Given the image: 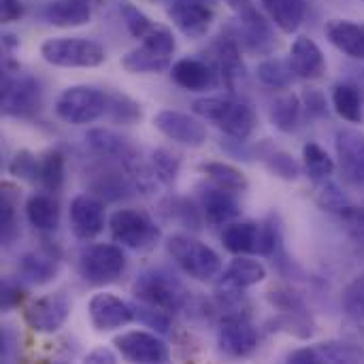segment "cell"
Listing matches in <instances>:
<instances>
[{"label": "cell", "instance_id": "1", "mask_svg": "<svg viewBox=\"0 0 364 364\" xmlns=\"http://www.w3.org/2000/svg\"><path fill=\"white\" fill-rule=\"evenodd\" d=\"M192 111L200 115L203 119L213 122L226 136L245 143L254 128H256V113L247 102L222 98V96H209L198 98L192 105Z\"/></svg>", "mask_w": 364, "mask_h": 364}, {"label": "cell", "instance_id": "2", "mask_svg": "<svg viewBox=\"0 0 364 364\" xmlns=\"http://www.w3.org/2000/svg\"><path fill=\"white\" fill-rule=\"evenodd\" d=\"M132 294L136 301L162 309L166 314H177L190 303V292L186 290V286L171 273L160 269L141 273L132 286Z\"/></svg>", "mask_w": 364, "mask_h": 364}, {"label": "cell", "instance_id": "3", "mask_svg": "<svg viewBox=\"0 0 364 364\" xmlns=\"http://www.w3.org/2000/svg\"><path fill=\"white\" fill-rule=\"evenodd\" d=\"M41 55L47 64L60 68H96L107 60L105 47L83 36L47 38L41 45Z\"/></svg>", "mask_w": 364, "mask_h": 364}, {"label": "cell", "instance_id": "4", "mask_svg": "<svg viewBox=\"0 0 364 364\" xmlns=\"http://www.w3.org/2000/svg\"><path fill=\"white\" fill-rule=\"evenodd\" d=\"M166 250L171 258L177 262V267L198 279V282H211L222 273V260L220 256L203 241L190 237V235H173L166 241Z\"/></svg>", "mask_w": 364, "mask_h": 364}, {"label": "cell", "instance_id": "5", "mask_svg": "<svg viewBox=\"0 0 364 364\" xmlns=\"http://www.w3.org/2000/svg\"><path fill=\"white\" fill-rule=\"evenodd\" d=\"M107 105H109L107 92L94 85H70L58 96L53 111L66 124L85 126L105 117Z\"/></svg>", "mask_w": 364, "mask_h": 364}, {"label": "cell", "instance_id": "6", "mask_svg": "<svg viewBox=\"0 0 364 364\" xmlns=\"http://www.w3.org/2000/svg\"><path fill=\"white\" fill-rule=\"evenodd\" d=\"M115 243L134 252H149L160 241V228L141 209H117L109 220Z\"/></svg>", "mask_w": 364, "mask_h": 364}, {"label": "cell", "instance_id": "7", "mask_svg": "<svg viewBox=\"0 0 364 364\" xmlns=\"http://www.w3.org/2000/svg\"><path fill=\"white\" fill-rule=\"evenodd\" d=\"M126 271V256L119 245L98 243L87 247L79 258V273L92 286H107Z\"/></svg>", "mask_w": 364, "mask_h": 364}, {"label": "cell", "instance_id": "8", "mask_svg": "<svg viewBox=\"0 0 364 364\" xmlns=\"http://www.w3.org/2000/svg\"><path fill=\"white\" fill-rule=\"evenodd\" d=\"M43 107V90L34 77H15L4 70L2 79V113L11 117L30 119Z\"/></svg>", "mask_w": 364, "mask_h": 364}, {"label": "cell", "instance_id": "9", "mask_svg": "<svg viewBox=\"0 0 364 364\" xmlns=\"http://www.w3.org/2000/svg\"><path fill=\"white\" fill-rule=\"evenodd\" d=\"M269 303L279 311V318L275 320V326H282L294 337L307 339L314 335V320L311 314L299 292H294L288 286H273L267 292Z\"/></svg>", "mask_w": 364, "mask_h": 364}, {"label": "cell", "instance_id": "10", "mask_svg": "<svg viewBox=\"0 0 364 364\" xmlns=\"http://www.w3.org/2000/svg\"><path fill=\"white\" fill-rule=\"evenodd\" d=\"M115 350L128 363L141 364H164L171 358L168 346L156 335L145 331H128L113 339Z\"/></svg>", "mask_w": 364, "mask_h": 364}, {"label": "cell", "instance_id": "11", "mask_svg": "<svg viewBox=\"0 0 364 364\" xmlns=\"http://www.w3.org/2000/svg\"><path fill=\"white\" fill-rule=\"evenodd\" d=\"M70 301L64 294H47L36 301H30L23 307V322L34 333H58L68 316H70Z\"/></svg>", "mask_w": 364, "mask_h": 364}, {"label": "cell", "instance_id": "12", "mask_svg": "<svg viewBox=\"0 0 364 364\" xmlns=\"http://www.w3.org/2000/svg\"><path fill=\"white\" fill-rule=\"evenodd\" d=\"M154 126L171 141L183 145V147H203L207 141V128L200 119H196L190 113L175 111V109H162L154 115Z\"/></svg>", "mask_w": 364, "mask_h": 364}, {"label": "cell", "instance_id": "13", "mask_svg": "<svg viewBox=\"0 0 364 364\" xmlns=\"http://www.w3.org/2000/svg\"><path fill=\"white\" fill-rule=\"evenodd\" d=\"M220 350L230 358H245L258 348V331L243 314H228L218 331Z\"/></svg>", "mask_w": 364, "mask_h": 364}, {"label": "cell", "instance_id": "14", "mask_svg": "<svg viewBox=\"0 0 364 364\" xmlns=\"http://www.w3.org/2000/svg\"><path fill=\"white\" fill-rule=\"evenodd\" d=\"M90 322L98 333H109L128 326L134 320V309L119 296L111 292H100L94 294L90 305H87Z\"/></svg>", "mask_w": 364, "mask_h": 364}, {"label": "cell", "instance_id": "15", "mask_svg": "<svg viewBox=\"0 0 364 364\" xmlns=\"http://www.w3.org/2000/svg\"><path fill=\"white\" fill-rule=\"evenodd\" d=\"M70 228L77 239L92 241L105 230V205L96 194H77L70 200Z\"/></svg>", "mask_w": 364, "mask_h": 364}, {"label": "cell", "instance_id": "16", "mask_svg": "<svg viewBox=\"0 0 364 364\" xmlns=\"http://www.w3.org/2000/svg\"><path fill=\"white\" fill-rule=\"evenodd\" d=\"M232 38L239 43V47H245L252 53H271V49L275 45L271 26L264 21V17L254 6L241 9Z\"/></svg>", "mask_w": 364, "mask_h": 364}, {"label": "cell", "instance_id": "17", "mask_svg": "<svg viewBox=\"0 0 364 364\" xmlns=\"http://www.w3.org/2000/svg\"><path fill=\"white\" fill-rule=\"evenodd\" d=\"M264 277H267V269L262 262H258L250 256H237L226 267V271L220 275L218 292L222 296L239 294L252 286H258L260 282H264Z\"/></svg>", "mask_w": 364, "mask_h": 364}, {"label": "cell", "instance_id": "18", "mask_svg": "<svg viewBox=\"0 0 364 364\" xmlns=\"http://www.w3.org/2000/svg\"><path fill=\"white\" fill-rule=\"evenodd\" d=\"M173 81L188 92H207L218 83V68L198 58H181L171 66Z\"/></svg>", "mask_w": 364, "mask_h": 364}, {"label": "cell", "instance_id": "19", "mask_svg": "<svg viewBox=\"0 0 364 364\" xmlns=\"http://www.w3.org/2000/svg\"><path fill=\"white\" fill-rule=\"evenodd\" d=\"M288 62L292 66V73L299 79L314 81V79H320L326 73V58H324L320 45L309 36H299L292 43Z\"/></svg>", "mask_w": 364, "mask_h": 364}, {"label": "cell", "instance_id": "20", "mask_svg": "<svg viewBox=\"0 0 364 364\" xmlns=\"http://www.w3.org/2000/svg\"><path fill=\"white\" fill-rule=\"evenodd\" d=\"M171 21L190 38H200L213 23V9L207 2H175L168 6Z\"/></svg>", "mask_w": 364, "mask_h": 364}, {"label": "cell", "instance_id": "21", "mask_svg": "<svg viewBox=\"0 0 364 364\" xmlns=\"http://www.w3.org/2000/svg\"><path fill=\"white\" fill-rule=\"evenodd\" d=\"M337 156L341 171L352 181H364V132L343 128L337 132Z\"/></svg>", "mask_w": 364, "mask_h": 364}, {"label": "cell", "instance_id": "22", "mask_svg": "<svg viewBox=\"0 0 364 364\" xmlns=\"http://www.w3.org/2000/svg\"><path fill=\"white\" fill-rule=\"evenodd\" d=\"M215 51V68L220 79L226 83L228 90H237L245 81V64L241 60V47L232 36H220L213 45Z\"/></svg>", "mask_w": 364, "mask_h": 364}, {"label": "cell", "instance_id": "23", "mask_svg": "<svg viewBox=\"0 0 364 364\" xmlns=\"http://www.w3.org/2000/svg\"><path fill=\"white\" fill-rule=\"evenodd\" d=\"M102 2L105 0H51L45 9V17L58 28H77L87 23Z\"/></svg>", "mask_w": 364, "mask_h": 364}, {"label": "cell", "instance_id": "24", "mask_svg": "<svg viewBox=\"0 0 364 364\" xmlns=\"http://www.w3.org/2000/svg\"><path fill=\"white\" fill-rule=\"evenodd\" d=\"M200 209L211 226H226L241 215V207L232 192L224 188H205L200 194Z\"/></svg>", "mask_w": 364, "mask_h": 364}, {"label": "cell", "instance_id": "25", "mask_svg": "<svg viewBox=\"0 0 364 364\" xmlns=\"http://www.w3.org/2000/svg\"><path fill=\"white\" fill-rule=\"evenodd\" d=\"M262 226L256 222H230L222 232V245L235 256L260 254Z\"/></svg>", "mask_w": 364, "mask_h": 364}, {"label": "cell", "instance_id": "26", "mask_svg": "<svg viewBox=\"0 0 364 364\" xmlns=\"http://www.w3.org/2000/svg\"><path fill=\"white\" fill-rule=\"evenodd\" d=\"M326 38L346 55L364 60V26L350 19H331L324 28Z\"/></svg>", "mask_w": 364, "mask_h": 364}, {"label": "cell", "instance_id": "27", "mask_svg": "<svg viewBox=\"0 0 364 364\" xmlns=\"http://www.w3.org/2000/svg\"><path fill=\"white\" fill-rule=\"evenodd\" d=\"M85 141H87V145L96 154H100L102 158H117V160L124 162V166H128V164L139 160L134 149H132V145H130V141L126 136L109 130V128H94V130H90L85 134Z\"/></svg>", "mask_w": 364, "mask_h": 364}, {"label": "cell", "instance_id": "28", "mask_svg": "<svg viewBox=\"0 0 364 364\" xmlns=\"http://www.w3.org/2000/svg\"><path fill=\"white\" fill-rule=\"evenodd\" d=\"M17 273L28 284L45 286L53 282L58 275V258L53 254H41V252L23 254L17 264Z\"/></svg>", "mask_w": 364, "mask_h": 364}, {"label": "cell", "instance_id": "29", "mask_svg": "<svg viewBox=\"0 0 364 364\" xmlns=\"http://www.w3.org/2000/svg\"><path fill=\"white\" fill-rule=\"evenodd\" d=\"M26 218L36 230L53 232L60 224V205L53 194H32L26 203Z\"/></svg>", "mask_w": 364, "mask_h": 364}, {"label": "cell", "instance_id": "30", "mask_svg": "<svg viewBox=\"0 0 364 364\" xmlns=\"http://www.w3.org/2000/svg\"><path fill=\"white\" fill-rule=\"evenodd\" d=\"M260 2L269 13L271 21L286 34L296 32L307 13L305 0H260Z\"/></svg>", "mask_w": 364, "mask_h": 364}, {"label": "cell", "instance_id": "31", "mask_svg": "<svg viewBox=\"0 0 364 364\" xmlns=\"http://www.w3.org/2000/svg\"><path fill=\"white\" fill-rule=\"evenodd\" d=\"M122 66L128 73L134 75H147V73H162L166 68H171V55L160 53L147 45H141L132 51H128L126 55H122Z\"/></svg>", "mask_w": 364, "mask_h": 364}, {"label": "cell", "instance_id": "32", "mask_svg": "<svg viewBox=\"0 0 364 364\" xmlns=\"http://www.w3.org/2000/svg\"><path fill=\"white\" fill-rule=\"evenodd\" d=\"M64 175H66V160L64 154L58 149H47L45 154L38 156V177L36 183L49 192L58 194L64 186Z\"/></svg>", "mask_w": 364, "mask_h": 364}, {"label": "cell", "instance_id": "33", "mask_svg": "<svg viewBox=\"0 0 364 364\" xmlns=\"http://www.w3.org/2000/svg\"><path fill=\"white\" fill-rule=\"evenodd\" d=\"M200 171L218 186V188H224L232 194H239V192H245L247 190V177L241 168H237L235 164H228V162H218V160H211V162H203L200 164Z\"/></svg>", "mask_w": 364, "mask_h": 364}, {"label": "cell", "instance_id": "34", "mask_svg": "<svg viewBox=\"0 0 364 364\" xmlns=\"http://www.w3.org/2000/svg\"><path fill=\"white\" fill-rule=\"evenodd\" d=\"M333 107L343 119H348L352 124L360 122L363 119V94H360V90L356 85H352V83L335 85V90H333Z\"/></svg>", "mask_w": 364, "mask_h": 364}, {"label": "cell", "instance_id": "35", "mask_svg": "<svg viewBox=\"0 0 364 364\" xmlns=\"http://www.w3.org/2000/svg\"><path fill=\"white\" fill-rule=\"evenodd\" d=\"M107 96H109V105H107L105 117L109 122L122 124V126H132V124L141 122L143 111L136 100H132L130 96L119 94V92H107Z\"/></svg>", "mask_w": 364, "mask_h": 364}, {"label": "cell", "instance_id": "36", "mask_svg": "<svg viewBox=\"0 0 364 364\" xmlns=\"http://www.w3.org/2000/svg\"><path fill=\"white\" fill-rule=\"evenodd\" d=\"M301 119V98L294 94H284L273 102L271 109V122L282 132L296 130V124Z\"/></svg>", "mask_w": 364, "mask_h": 364}, {"label": "cell", "instance_id": "37", "mask_svg": "<svg viewBox=\"0 0 364 364\" xmlns=\"http://www.w3.org/2000/svg\"><path fill=\"white\" fill-rule=\"evenodd\" d=\"M318 354V364L320 363H363L364 350L356 343L348 341H328V343H318L314 346Z\"/></svg>", "mask_w": 364, "mask_h": 364}, {"label": "cell", "instance_id": "38", "mask_svg": "<svg viewBox=\"0 0 364 364\" xmlns=\"http://www.w3.org/2000/svg\"><path fill=\"white\" fill-rule=\"evenodd\" d=\"M296 75L292 73V66L288 60H279V58H269L264 62H260L258 66V79L262 85L271 87V90H286L292 79Z\"/></svg>", "mask_w": 364, "mask_h": 364}, {"label": "cell", "instance_id": "39", "mask_svg": "<svg viewBox=\"0 0 364 364\" xmlns=\"http://www.w3.org/2000/svg\"><path fill=\"white\" fill-rule=\"evenodd\" d=\"M303 166L307 171V175L314 181H324L333 175L335 171V162L328 156L326 149H322L318 143H307L303 147Z\"/></svg>", "mask_w": 364, "mask_h": 364}, {"label": "cell", "instance_id": "40", "mask_svg": "<svg viewBox=\"0 0 364 364\" xmlns=\"http://www.w3.org/2000/svg\"><path fill=\"white\" fill-rule=\"evenodd\" d=\"M119 15H122V19H124V23H126V28H128V32L134 36V38H147L156 28H158V23L156 21H151L139 6H134L132 2H128V0H119Z\"/></svg>", "mask_w": 364, "mask_h": 364}, {"label": "cell", "instance_id": "41", "mask_svg": "<svg viewBox=\"0 0 364 364\" xmlns=\"http://www.w3.org/2000/svg\"><path fill=\"white\" fill-rule=\"evenodd\" d=\"M262 160H264V166L269 168V173L284 181H296L301 177V164L288 151L275 149V151H269Z\"/></svg>", "mask_w": 364, "mask_h": 364}, {"label": "cell", "instance_id": "42", "mask_svg": "<svg viewBox=\"0 0 364 364\" xmlns=\"http://www.w3.org/2000/svg\"><path fill=\"white\" fill-rule=\"evenodd\" d=\"M132 309H134V320H139L143 326L151 328L154 333L166 335L171 331V314H166L162 309H156L151 305H145L141 301L134 303Z\"/></svg>", "mask_w": 364, "mask_h": 364}, {"label": "cell", "instance_id": "43", "mask_svg": "<svg viewBox=\"0 0 364 364\" xmlns=\"http://www.w3.org/2000/svg\"><path fill=\"white\" fill-rule=\"evenodd\" d=\"M179 166H181V162H179V158L177 156H173L171 151H166V149H156L154 154H151V168H154V177L158 179V181H162V183H173L175 179H177V175H179Z\"/></svg>", "mask_w": 364, "mask_h": 364}, {"label": "cell", "instance_id": "44", "mask_svg": "<svg viewBox=\"0 0 364 364\" xmlns=\"http://www.w3.org/2000/svg\"><path fill=\"white\" fill-rule=\"evenodd\" d=\"M15 186L4 181L2 183V198H0V226H2V239L9 241L11 232L15 228V207H17V194Z\"/></svg>", "mask_w": 364, "mask_h": 364}, {"label": "cell", "instance_id": "45", "mask_svg": "<svg viewBox=\"0 0 364 364\" xmlns=\"http://www.w3.org/2000/svg\"><path fill=\"white\" fill-rule=\"evenodd\" d=\"M9 173L21 181H28V183H36V177H38V156H34L32 151L28 149H21L13 156L11 164H9Z\"/></svg>", "mask_w": 364, "mask_h": 364}, {"label": "cell", "instance_id": "46", "mask_svg": "<svg viewBox=\"0 0 364 364\" xmlns=\"http://www.w3.org/2000/svg\"><path fill=\"white\" fill-rule=\"evenodd\" d=\"M343 309L350 318L364 320V275H358L346 290H343Z\"/></svg>", "mask_w": 364, "mask_h": 364}, {"label": "cell", "instance_id": "47", "mask_svg": "<svg viewBox=\"0 0 364 364\" xmlns=\"http://www.w3.org/2000/svg\"><path fill=\"white\" fill-rule=\"evenodd\" d=\"M318 203H320V207H324V209H328V211H337V213H339L343 207L350 205V203L346 200V194H343L335 183H331V181H326V179H324V183L320 186Z\"/></svg>", "mask_w": 364, "mask_h": 364}, {"label": "cell", "instance_id": "48", "mask_svg": "<svg viewBox=\"0 0 364 364\" xmlns=\"http://www.w3.org/2000/svg\"><path fill=\"white\" fill-rule=\"evenodd\" d=\"M343 224L348 226V232L364 245V209L360 207H354V205H348L339 211Z\"/></svg>", "mask_w": 364, "mask_h": 364}, {"label": "cell", "instance_id": "49", "mask_svg": "<svg viewBox=\"0 0 364 364\" xmlns=\"http://www.w3.org/2000/svg\"><path fill=\"white\" fill-rule=\"evenodd\" d=\"M26 299H28V292H26V288H21L17 282H4L2 284V299H0V303H2V311H11V309H17V307H21L23 303H26Z\"/></svg>", "mask_w": 364, "mask_h": 364}, {"label": "cell", "instance_id": "50", "mask_svg": "<svg viewBox=\"0 0 364 364\" xmlns=\"http://www.w3.org/2000/svg\"><path fill=\"white\" fill-rule=\"evenodd\" d=\"M23 15L21 0H0V19L2 23H13Z\"/></svg>", "mask_w": 364, "mask_h": 364}, {"label": "cell", "instance_id": "51", "mask_svg": "<svg viewBox=\"0 0 364 364\" xmlns=\"http://www.w3.org/2000/svg\"><path fill=\"white\" fill-rule=\"evenodd\" d=\"M303 100H305V107L309 109L311 115H326V98L322 92L318 90H307L303 94Z\"/></svg>", "mask_w": 364, "mask_h": 364}, {"label": "cell", "instance_id": "52", "mask_svg": "<svg viewBox=\"0 0 364 364\" xmlns=\"http://www.w3.org/2000/svg\"><path fill=\"white\" fill-rule=\"evenodd\" d=\"M288 363L294 364H318V354L316 348H301L288 354Z\"/></svg>", "mask_w": 364, "mask_h": 364}, {"label": "cell", "instance_id": "53", "mask_svg": "<svg viewBox=\"0 0 364 364\" xmlns=\"http://www.w3.org/2000/svg\"><path fill=\"white\" fill-rule=\"evenodd\" d=\"M117 358H115V354L109 350V348H96V350H92L87 356H85V363H94V364H100V363H115Z\"/></svg>", "mask_w": 364, "mask_h": 364}, {"label": "cell", "instance_id": "54", "mask_svg": "<svg viewBox=\"0 0 364 364\" xmlns=\"http://www.w3.org/2000/svg\"><path fill=\"white\" fill-rule=\"evenodd\" d=\"M228 2H230L235 9H239V11L245 9V6H250V0H228Z\"/></svg>", "mask_w": 364, "mask_h": 364}, {"label": "cell", "instance_id": "55", "mask_svg": "<svg viewBox=\"0 0 364 364\" xmlns=\"http://www.w3.org/2000/svg\"><path fill=\"white\" fill-rule=\"evenodd\" d=\"M175 2H207V0H175Z\"/></svg>", "mask_w": 364, "mask_h": 364}]
</instances>
